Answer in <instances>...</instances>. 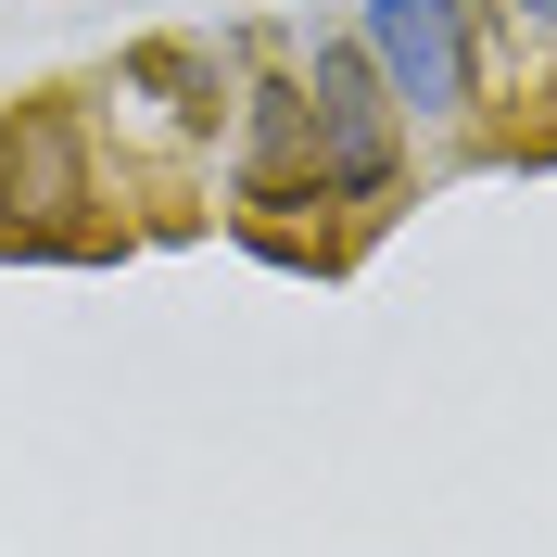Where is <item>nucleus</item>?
Wrapping results in <instances>:
<instances>
[{
  "label": "nucleus",
  "mask_w": 557,
  "mask_h": 557,
  "mask_svg": "<svg viewBox=\"0 0 557 557\" xmlns=\"http://www.w3.org/2000/svg\"><path fill=\"white\" fill-rule=\"evenodd\" d=\"M507 26H532V38H557V0H507Z\"/></svg>",
  "instance_id": "423d86ee"
},
{
  "label": "nucleus",
  "mask_w": 557,
  "mask_h": 557,
  "mask_svg": "<svg viewBox=\"0 0 557 557\" xmlns=\"http://www.w3.org/2000/svg\"><path fill=\"white\" fill-rule=\"evenodd\" d=\"M0 253L13 267H102V253H127L114 190H102V127L64 89L0 102Z\"/></svg>",
  "instance_id": "f257e3e1"
},
{
  "label": "nucleus",
  "mask_w": 557,
  "mask_h": 557,
  "mask_svg": "<svg viewBox=\"0 0 557 557\" xmlns=\"http://www.w3.org/2000/svg\"><path fill=\"white\" fill-rule=\"evenodd\" d=\"M114 102H139L165 139H215L228 127V51L215 38H127L114 51Z\"/></svg>",
  "instance_id": "39448f33"
},
{
  "label": "nucleus",
  "mask_w": 557,
  "mask_h": 557,
  "mask_svg": "<svg viewBox=\"0 0 557 557\" xmlns=\"http://www.w3.org/2000/svg\"><path fill=\"white\" fill-rule=\"evenodd\" d=\"M228 215L242 228H292V215H330L317 190V127H305V76L253 64L228 89Z\"/></svg>",
  "instance_id": "20e7f679"
},
{
  "label": "nucleus",
  "mask_w": 557,
  "mask_h": 557,
  "mask_svg": "<svg viewBox=\"0 0 557 557\" xmlns=\"http://www.w3.org/2000/svg\"><path fill=\"white\" fill-rule=\"evenodd\" d=\"M355 51L406 127H469L482 114V0H355Z\"/></svg>",
  "instance_id": "7ed1b4c3"
},
{
  "label": "nucleus",
  "mask_w": 557,
  "mask_h": 557,
  "mask_svg": "<svg viewBox=\"0 0 557 557\" xmlns=\"http://www.w3.org/2000/svg\"><path fill=\"white\" fill-rule=\"evenodd\" d=\"M305 127H317V190H330V215L343 228H381L393 203H406V114L381 102V76H368V51H355L343 26L305 38Z\"/></svg>",
  "instance_id": "f03ea898"
}]
</instances>
